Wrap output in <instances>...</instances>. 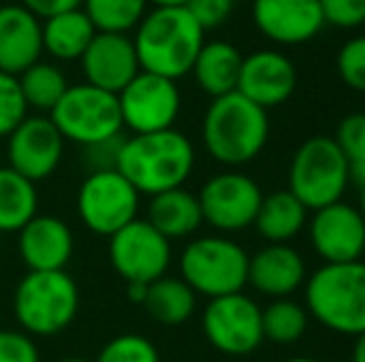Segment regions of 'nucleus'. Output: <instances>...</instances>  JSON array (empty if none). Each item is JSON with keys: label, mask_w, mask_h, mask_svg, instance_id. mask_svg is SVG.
<instances>
[{"label": "nucleus", "mask_w": 365, "mask_h": 362, "mask_svg": "<svg viewBox=\"0 0 365 362\" xmlns=\"http://www.w3.org/2000/svg\"><path fill=\"white\" fill-rule=\"evenodd\" d=\"M110 266L125 283H145L167 275L172 266V241L164 238L147 218H135L107 243Z\"/></svg>", "instance_id": "11"}, {"label": "nucleus", "mask_w": 365, "mask_h": 362, "mask_svg": "<svg viewBox=\"0 0 365 362\" xmlns=\"http://www.w3.org/2000/svg\"><path fill=\"white\" fill-rule=\"evenodd\" d=\"M308 223V208L286 191H274L261 198L254 226L269 243H289Z\"/></svg>", "instance_id": "25"}, {"label": "nucleus", "mask_w": 365, "mask_h": 362, "mask_svg": "<svg viewBox=\"0 0 365 362\" xmlns=\"http://www.w3.org/2000/svg\"><path fill=\"white\" fill-rule=\"evenodd\" d=\"M184 8L197 20L199 28L207 33V30L221 28V25L229 20L231 10H234V3H231V0H187Z\"/></svg>", "instance_id": "37"}, {"label": "nucleus", "mask_w": 365, "mask_h": 362, "mask_svg": "<svg viewBox=\"0 0 365 362\" xmlns=\"http://www.w3.org/2000/svg\"><path fill=\"white\" fill-rule=\"evenodd\" d=\"M308 310L291 298H276L271 305L261 308V325H264V340L276 345H293L306 335L308 330Z\"/></svg>", "instance_id": "29"}, {"label": "nucleus", "mask_w": 365, "mask_h": 362, "mask_svg": "<svg viewBox=\"0 0 365 362\" xmlns=\"http://www.w3.org/2000/svg\"><path fill=\"white\" fill-rule=\"evenodd\" d=\"M80 288L68 271H28L13 290L15 323L30 338H53L75 323Z\"/></svg>", "instance_id": "4"}, {"label": "nucleus", "mask_w": 365, "mask_h": 362, "mask_svg": "<svg viewBox=\"0 0 365 362\" xmlns=\"http://www.w3.org/2000/svg\"><path fill=\"white\" fill-rule=\"evenodd\" d=\"M82 78L92 87L117 95L140 73V60L130 33H95L92 43L77 60Z\"/></svg>", "instance_id": "16"}, {"label": "nucleus", "mask_w": 365, "mask_h": 362, "mask_svg": "<svg viewBox=\"0 0 365 362\" xmlns=\"http://www.w3.org/2000/svg\"><path fill=\"white\" fill-rule=\"evenodd\" d=\"M284 362H318L313 358H291V360H284Z\"/></svg>", "instance_id": "44"}, {"label": "nucleus", "mask_w": 365, "mask_h": 362, "mask_svg": "<svg viewBox=\"0 0 365 362\" xmlns=\"http://www.w3.org/2000/svg\"><path fill=\"white\" fill-rule=\"evenodd\" d=\"M145 295H147L145 283H127V298H130V303L142 305L145 303Z\"/></svg>", "instance_id": "40"}, {"label": "nucleus", "mask_w": 365, "mask_h": 362, "mask_svg": "<svg viewBox=\"0 0 365 362\" xmlns=\"http://www.w3.org/2000/svg\"><path fill=\"white\" fill-rule=\"evenodd\" d=\"M231 3H241V0H231Z\"/></svg>", "instance_id": "46"}, {"label": "nucleus", "mask_w": 365, "mask_h": 362, "mask_svg": "<svg viewBox=\"0 0 365 362\" xmlns=\"http://www.w3.org/2000/svg\"><path fill=\"white\" fill-rule=\"evenodd\" d=\"M145 310L157 320L159 325L177 328L184 325L197 310V293L184 283L182 278L174 275H162L147 285Z\"/></svg>", "instance_id": "26"}, {"label": "nucleus", "mask_w": 365, "mask_h": 362, "mask_svg": "<svg viewBox=\"0 0 365 362\" xmlns=\"http://www.w3.org/2000/svg\"><path fill=\"white\" fill-rule=\"evenodd\" d=\"M95 25L82 8L43 20V53L58 63H77L95 38Z\"/></svg>", "instance_id": "24"}, {"label": "nucleus", "mask_w": 365, "mask_h": 362, "mask_svg": "<svg viewBox=\"0 0 365 362\" xmlns=\"http://www.w3.org/2000/svg\"><path fill=\"white\" fill-rule=\"evenodd\" d=\"M358 188H361V206H358V211H361L363 218H365V183H361Z\"/></svg>", "instance_id": "43"}, {"label": "nucleus", "mask_w": 365, "mask_h": 362, "mask_svg": "<svg viewBox=\"0 0 365 362\" xmlns=\"http://www.w3.org/2000/svg\"><path fill=\"white\" fill-rule=\"evenodd\" d=\"M353 362H365V333L356 335V345H353Z\"/></svg>", "instance_id": "41"}, {"label": "nucleus", "mask_w": 365, "mask_h": 362, "mask_svg": "<svg viewBox=\"0 0 365 362\" xmlns=\"http://www.w3.org/2000/svg\"><path fill=\"white\" fill-rule=\"evenodd\" d=\"M43 60V20L20 3L0 5V70L20 75Z\"/></svg>", "instance_id": "20"}, {"label": "nucleus", "mask_w": 365, "mask_h": 362, "mask_svg": "<svg viewBox=\"0 0 365 362\" xmlns=\"http://www.w3.org/2000/svg\"><path fill=\"white\" fill-rule=\"evenodd\" d=\"M30 107L20 90L18 75L0 70V139L8 137L28 117Z\"/></svg>", "instance_id": "33"}, {"label": "nucleus", "mask_w": 365, "mask_h": 362, "mask_svg": "<svg viewBox=\"0 0 365 362\" xmlns=\"http://www.w3.org/2000/svg\"><path fill=\"white\" fill-rule=\"evenodd\" d=\"M323 23L338 30H356L365 25V0H318Z\"/></svg>", "instance_id": "35"}, {"label": "nucleus", "mask_w": 365, "mask_h": 362, "mask_svg": "<svg viewBox=\"0 0 365 362\" xmlns=\"http://www.w3.org/2000/svg\"><path fill=\"white\" fill-rule=\"evenodd\" d=\"M271 134L269 110L239 92L214 97L202 119V142L214 161L239 169L264 151Z\"/></svg>", "instance_id": "2"}, {"label": "nucleus", "mask_w": 365, "mask_h": 362, "mask_svg": "<svg viewBox=\"0 0 365 362\" xmlns=\"http://www.w3.org/2000/svg\"><path fill=\"white\" fill-rule=\"evenodd\" d=\"M241 60H244V55L226 40H212V43L204 40L189 75H194L199 90L207 92L214 100V97L236 92L241 75Z\"/></svg>", "instance_id": "23"}, {"label": "nucleus", "mask_w": 365, "mask_h": 362, "mask_svg": "<svg viewBox=\"0 0 365 362\" xmlns=\"http://www.w3.org/2000/svg\"><path fill=\"white\" fill-rule=\"evenodd\" d=\"M333 139L348 159L351 181L361 186L365 183V112H353V115L343 117Z\"/></svg>", "instance_id": "31"}, {"label": "nucleus", "mask_w": 365, "mask_h": 362, "mask_svg": "<svg viewBox=\"0 0 365 362\" xmlns=\"http://www.w3.org/2000/svg\"><path fill=\"white\" fill-rule=\"evenodd\" d=\"M249 283L269 298H289L306 283V261L289 243H269L249 256Z\"/></svg>", "instance_id": "21"}, {"label": "nucleus", "mask_w": 365, "mask_h": 362, "mask_svg": "<svg viewBox=\"0 0 365 362\" xmlns=\"http://www.w3.org/2000/svg\"><path fill=\"white\" fill-rule=\"evenodd\" d=\"M298 87L296 65L279 50H256L241 60L236 92L264 110L289 102Z\"/></svg>", "instance_id": "18"}, {"label": "nucleus", "mask_w": 365, "mask_h": 362, "mask_svg": "<svg viewBox=\"0 0 365 362\" xmlns=\"http://www.w3.org/2000/svg\"><path fill=\"white\" fill-rule=\"evenodd\" d=\"M179 271L194 293L209 300L241 293L249 283V253L226 236H202L184 246Z\"/></svg>", "instance_id": "7"}, {"label": "nucleus", "mask_w": 365, "mask_h": 362, "mask_svg": "<svg viewBox=\"0 0 365 362\" xmlns=\"http://www.w3.org/2000/svg\"><path fill=\"white\" fill-rule=\"evenodd\" d=\"M202 330L207 343L221 355L244 358L261 348L264 325L261 308L244 293L212 298L202 313Z\"/></svg>", "instance_id": "10"}, {"label": "nucleus", "mask_w": 365, "mask_h": 362, "mask_svg": "<svg viewBox=\"0 0 365 362\" xmlns=\"http://www.w3.org/2000/svg\"><path fill=\"white\" fill-rule=\"evenodd\" d=\"M338 78L346 87L363 92L365 95V35L351 38L336 58Z\"/></svg>", "instance_id": "34"}, {"label": "nucleus", "mask_w": 365, "mask_h": 362, "mask_svg": "<svg viewBox=\"0 0 365 362\" xmlns=\"http://www.w3.org/2000/svg\"><path fill=\"white\" fill-rule=\"evenodd\" d=\"M152 8H182L187 5V0H147Z\"/></svg>", "instance_id": "42"}, {"label": "nucleus", "mask_w": 365, "mask_h": 362, "mask_svg": "<svg viewBox=\"0 0 365 362\" xmlns=\"http://www.w3.org/2000/svg\"><path fill=\"white\" fill-rule=\"evenodd\" d=\"M8 166L30 181H45L58 171L65 154V139L48 115L25 117L8 137Z\"/></svg>", "instance_id": "14"}, {"label": "nucleus", "mask_w": 365, "mask_h": 362, "mask_svg": "<svg viewBox=\"0 0 365 362\" xmlns=\"http://www.w3.org/2000/svg\"><path fill=\"white\" fill-rule=\"evenodd\" d=\"M48 117L65 142L80 144L82 149L122 137L125 129L117 95L87 82L70 85Z\"/></svg>", "instance_id": "8"}, {"label": "nucleus", "mask_w": 365, "mask_h": 362, "mask_svg": "<svg viewBox=\"0 0 365 362\" xmlns=\"http://www.w3.org/2000/svg\"><path fill=\"white\" fill-rule=\"evenodd\" d=\"M351 183V166L333 137H308L289 166V191L308 211L343 198Z\"/></svg>", "instance_id": "6"}, {"label": "nucleus", "mask_w": 365, "mask_h": 362, "mask_svg": "<svg viewBox=\"0 0 365 362\" xmlns=\"http://www.w3.org/2000/svg\"><path fill=\"white\" fill-rule=\"evenodd\" d=\"M18 253L28 271H65L75 253L73 228L53 213H35L18 231Z\"/></svg>", "instance_id": "19"}, {"label": "nucleus", "mask_w": 365, "mask_h": 362, "mask_svg": "<svg viewBox=\"0 0 365 362\" xmlns=\"http://www.w3.org/2000/svg\"><path fill=\"white\" fill-rule=\"evenodd\" d=\"M38 183L13 166H0V233H18L38 213Z\"/></svg>", "instance_id": "27"}, {"label": "nucleus", "mask_w": 365, "mask_h": 362, "mask_svg": "<svg viewBox=\"0 0 365 362\" xmlns=\"http://www.w3.org/2000/svg\"><path fill=\"white\" fill-rule=\"evenodd\" d=\"M20 5H25L40 20H45L53 18V15L68 13V10L82 8V0H20Z\"/></svg>", "instance_id": "39"}, {"label": "nucleus", "mask_w": 365, "mask_h": 362, "mask_svg": "<svg viewBox=\"0 0 365 362\" xmlns=\"http://www.w3.org/2000/svg\"><path fill=\"white\" fill-rule=\"evenodd\" d=\"M311 246L326 263L361 261L365 253V218L356 206L341 201L313 211L308 223Z\"/></svg>", "instance_id": "15"}, {"label": "nucleus", "mask_w": 365, "mask_h": 362, "mask_svg": "<svg viewBox=\"0 0 365 362\" xmlns=\"http://www.w3.org/2000/svg\"><path fill=\"white\" fill-rule=\"evenodd\" d=\"M125 129L132 134L172 129L182 112V92L177 80L140 70L132 82L117 92Z\"/></svg>", "instance_id": "12"}, {"label": "nucleus", "mask_w": 365, "mask_h": 362, "mask_svg": "<svg viewBox=\"0 0 365 362\" xmlns=\"http://www.w3.org/2000/svg\"><path fill=\"white\" fill-rule=\"evenodd\" d=\"M122 139H125V137H115V139H107V142H100V144L85 147L90 171L115 169V166H117V151H120Z\"/></svg>", "instance_id": "38"}, {"label": "nucleus", "mask_w": 365, "mask_h": 362, "mask_svg": "<svg viewBox=\"0 0 365 362\" xmlns=\"http://www.w3.org/2000/svg\"><path fill=\"white\" fill-rule=\"evenodd\" d=\"M306 308L338 335L365 333V263H323L306 278Z\"/></svg>", "instance_id": "5"}, {"label": "nucleus", "mask_w": 365, "mask_h": 362, "mask_svg": "<svg viewBox=\"0 0 365 362\" xmlns=\"http://www.w3.org/2000/svg\"><path fill=\"white\" fill-rule=\"evenodd\" d=\"M204 30L184 8H152L135 28V50L145 73L182 80L192 73L204 45Z\"/></svg>", "instance_id": "3"}, {"label": "nucleus", "mask_w": 365, "mask_h": 362, "mask_svg": "<svg viewBox=\"0 0 365 362\" xmlns=\"http://www.w3.org/2000/svg\"><path fill=\"white\" fill-rule=\"evenodd\" d=\"M95 362H162L157 345L140 333H122L100 348Z\"/></svg>", "instance_id": "32"}, {"label": "nucleus", "mask_w": 365, "mask_h": 362, "mask_svg": "<svg viewBox=\"0 0 365 362\" xmlns=\"http://www.w3.org/2000/svg\"><path fill=\"white\" fill-rule=\"evenodd\" d=\"M60 362H90V360H85V358H65V360H60Z\"/></svg>", "instance_id": "45"}, {"label": "nucleus", "mask_w": 365, "mask_h": 362, "mask_svg": "<svg viewBox=\"0 0 365 362\" xmlns=\"http://www.w3.org/2000/svg\"><path fill=\"white\" fill-rule=\"evenodd\" d=\"M142 193L117 169H97L82 179L75 206L80 221L97 236L110 238L115 231L140 218Z\"/></svg>", "instance_id": "9"}, {"label": "nucleus", "mask_w": 365, "mask_h": 362, "mask_svg": "<svg viewBox=\"0 0 365 362\" xmlns=\"http://www.w3.org/2000/svg\"><path fill=\"white\" fill-rule=\"evenodd\" d=\"M0 362H40L38 343L23 330L0 328Z\"/></svg>", "instance_id": "36"}, {"label": "nucleus", "mask_w": 365, "mask_h": 362, "mask_svg": "<svg viewBox=\"0 0 365 362\" xmlns=\"http://www.w3.org/2000/svg\"><path fill=\"white\" fill-rule=\"evenodd\" d=\"M361 261H363V263H365V253H363V258H361Z\"/></svg>", "instance_id": "47"}, {"label": "nucleus", "mask_w": 365, "mask_h": 362, "mask_svg": "<svg viewBox=\"0 0 365 362\" xmlns=\"http://www.w3.org/2000/svg\"><path fill=\"white\" fill-rule=\"evenodd\" d=\"M194 161L197 151L192 139L172 127L162 132L125 137L117 151L115 169L125 174L142 196H154L184 186V181L194 171Z\"/></svg>", "instance_id": "1"}, {"label": "nucleus", "mask_w": 365, "mask_h": 362, "mask_svg": "<svg viewBox=\"0 0 365 362\" xmlns=\"http://www.w3.org/2000/svg\"><path fill=\"white\" fill-rule=\"evenodd\" d=\"M147 221L169 241L194 236L204 223L199 196L184 186L154 193V196H149Z\"/></svg>", "instance_id": "22"}, {"label": "nucleus", "mask_w": 365, "mask_h": 362, "mask_svg": "<svg viewBox=\"0 0 365 362\" xmlns=\"http://www.w3.org/2000/svg\"><path fill=\"white\" fill-rule=\"evenodd\" d=\"M197 196L202 216L209 226L224 233H236L254 226L264 191L249 174L239 169H226L209 176Z\"/></svg>", "instance_id": "13"}, {"label": "nucleus", "mask_w": 365, "mask_h": 362, "mask_svg": "<svg viewBox=\"0 0 365 362\" xmlns=\"http://www.w3.org/2000/svg\"><path fill=\"white\" fill-rule=\"evenodd\" d=\"M82 10L97 33H130L147 15V0H82Z\"/></svg>", "instance_id": "30"}, {"label": "nucleus", "mask_w": 365, "mask_h": 362, "mask_svg": "<svg viewBox=\"0 0 365 362\" xmlns=\"http://www.w3.org/2000/svg\"><path fill=\"white\" fill-rule=\"evenodd\" d=\"M18 82L30 110L43 112V115H48L65 95V90L70 87V80L63 73V68L55 63H43V60L23 70L18 75Z\"/></svg>", "instance_id": "28"}, {"label": "nucleus", "mask_w": 365, "mask_h": 362, "mask_svg": "<svg viewBox=\"0 0 365 362\" xmlns=\"http://www.w3.org/2000/svg\"><path fill=\"white\" fill-rule=\"evenodd\" d=\"M251 18L266 40L279 45L311 43L326 28L318 0H251Z\"/></svg>", "instance_id": "17"}]
</instances>
